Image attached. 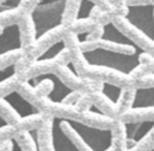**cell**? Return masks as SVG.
Returning <instances> with one entry per match:
<instances>
[{"mask_svg": "<svg viewBox=\"0 0 154 151\" xmlns=\"http://www.w3.org/2000/svg\"><path fill=\"white\" fill-rule=\"evenodd\" d=\"M80 56L89 67L111 70L128 77L142 66L140 58L143 56H151V54L144 48L138 51H122L97 45L82 49Z\"/></svg>", "mask_w": 154, "mask_h": 151, "instance_id": "1", "label": "cell"}, {"mask_svg": "<svg viewBox=\"0 0 154 151\" xmlns=\"http://www.w3.org/2000/svg\"><path fill=\"white\" fill-rule=\"evenodd\" d=\"M66 126L88 151H110L113 146V131L93 126L69 116H62Z\"/></svg>", "mask_w": 154, "mask_h": 151, "instance_id": "2", "label": "cell"}, {"mask_svg": "<svg viewBox=\"0 0 154 151\" xmlns=\"http://www.w3.org/2000/svg\"><path fill=\"white\" fill-rule=\"evenodd\" d=\"M66 2L67 0H41L32 14L37 40L47 32L63 25Z\"/></svg>", "mask_w": 154, "mask_h": 151, "instance_id": "3", "label": "cell"}, {"mask_svg": "<svg viewBox=\"0 0 154 151\" xmlns=\"http://www.w3.org/2000/svg\"><path fill=\"white\" fill-rule=\"evenodd\" d=\"M22 83L32 91H36L40 84L48 83L47 85L51 86V89L47 91L45 98L53 104H63L66 102L67 99L77 92L55 72H47L32 76L23 80Z\"/></svg>", "mask_w": 154, "mask_h": 151, "instance_id": "4", "label": "cell"}, {"mask_svg": "<svg viewBox=\"0 0 154 151\" xmlns=\"http://www.w3.org/2000/svg\"><path fill=\"white\" fill-rule=\"evenodd\" d=\"M124 20L154 44V4L132 3L126 6Z\"/></svg>", "mask_w": 154, "mask_h": 151, "instance_id": "5", "label": "cell"}, {"mask_svg": "<svg viewBox=\"0 0 154 151\" xmlns=\"http://www.w3.org/2000/svg\"><path fill=\"white\" fill-rule=\"evenodd\" d=\"M154 132V119L126 121L123 123V133L127 151H134Z\"/></svg>", "mask_w": 154, "mask_h": 151, "instance_id": "6", "label": "cell"}, {"mask_svg": "<svg viewBox=\"0 0 154 151\" xmlns=\"http://www.w3.org/2000/svg\"><path fill=\"white\" fill-rule=\"evenodd\" d=\"M0 102L12 109L20 120L36 118L41 114L40 109L31 102L19 88H14L0 96Z\"/></svg>", "mask_w": 154, "mask_h": 151, "instance_id": "7", "label": "cell"}, {"mask_svg": "<svg viewBox=\"0 0 154 151\" xmlns=\"http://www.w3.org/2000/svg\"><path fill=\"white\" fill-rule=\"evenodd\" d=\"M51 151H82L64 129L62 116H55L51 121Z\"/></svg>", "mask_w": 154, "mask_h": 151, "instance_id": "8", "label": "cell"}, {"mask_svg": "<svg viewBox=\"0 0 154 151\" xmlns=\"http://www.w3.org/2000/svg\"><path fill=\"white\" fill-rule=\"evenodd\" d=\"M99 41L120 45V46L131 49L132 51H138L143 49V47L140 46L133 39L126 35L123 31H121L112 20L107 21L102 25V33L99 37Z\"/></svg>", "mask_w": 154, "mask_h": 151, "instance_id": "9", "label": "cell"}, {"mask_svg": "<svg viewBox=\"0 0 154 151\" xmlns=\"http://www.w3.org/2000/svg\"><path fill=\"white\" fill-rule=\"evenodd\" d=\"M23 51V43L19 24L4 26L0 32V59Z\"/></svg>", "mask_w": 154, "mask_h": 151, "instance_id": "10", "label": "cell"}, {"mask_svg": "<svg viewBox=\"0 0 154 151\" xmlns=\"http://www.w3.org/2000/svg\"><path fill=\"white\" fill-rule=\"evenodd\" d=\"M149 75L154 78V70ZM151 109H154V84L135 88L129 105V110L145 111Z\"/></svg>", "mask_w": 154, "mask_h": 151, "instance_id": "11", "label": "cell"}, {"mask_svg": "<svg viewBox=\"0 0 154 151\" xmlns=\"http://www.w3.org/2000/svg\"><path fill=\"white\" fill-rule=\"evenodd\" d=\"M20 32H21V38H22L23 43V51L32 47L36 43L37 36H36V29H35V23L32 20V15L26 16L20 23Z\"/></svg>", "mask_w": 154, "mask_h": 151, "instance_id": "12", "label": "cell"}, {"mask_svg": "<svg viewBox=\"0 0 154 151\" xmlns=\"http://www.w3.org/2000/svg\"><path fill=\"white\" fill-rule=\"evenodd\" d=\"M102 94L111 103L112 105H119L124 97V88L114 83L103 81L101 85Z\"/></svg>", "mask_w": 154, "mask_h": 151, "instance_id": "13", "label": "cell"}, {"mask_svg": "<svg viewBox=\"0 0 154 151\" xmlns=\"http://www.w3.org/2000/svg\"><path fill=\"white\" fill-rule=\"evenodd\" d=\"M97 8V4L93 0H80L79 8H78L77 16L73 23L84 22L88 21L91 18L93 11Z\"/></svg>", "mask_w": 154, "mask_h": 151, "instance_id": "14", "label": "cell"}, {"mask_svg": "<svg viewBox=\"0 0 154 151\" xmlns=\"http://www.w3.org/2000/svg\"><path fill=\"white\" fill-rule=\"evenodd\" d=\"M26 16L18 8L0 13V26L4 27L12 24H19Z\"/></svg>", "mask_w": 154, "mask_h": 151, "instance_id": "15", "label": "cell"}, {"mask_svg": "<svg viewBox=\"0 0 154 151\" xmlns=\"http://www.w3.org/2000/svg\"><path fill=\"white\" fill-rule=\"evenodd\" d=\"M17 62V61H16ZM16 62L10 64V65L5 66L4 68L0 69V86L6 81L13 79V78L17 77V69H16Z\"/></svg>", "mask_w": 154, "mask_h": 151, "instance_id": "16", "label": "cell"}, {"mask_svg": "<svg viewBox=\"0 0 154 151\" xmlns=\"http://www.w3.org/2000/svg\"><path fill=\"white\" fill-rule=\"evenodd\" d=\"M40 1L41 0H21L19 4V10L24 14V16L32 15L39 5Z\"/></svg>", "mask_w": 154, "mask_h": 151, "instance_id": "17", "label": "cell"}, {"mask_svg": "<svg viewBox=\"0 0 154 151\" xmlns=\"http://www.w3.org/2000/svg\"><path fill=\"white\" fill-rule=\"evenodd\" d=\"M26 134L29 137L34 151H42L40 145V139H39V130L38 128H31L26 131Z\"/></svg>", "mask_w": 154, "mask_h": 151, "instance_id": "18", "label": "cell"}, {"mask_svg": "<svg viewBox=\"0 0 154 151\" xmlns=\"http://www.w3.org/2000/svg\"><path fill=\"white\" fill-rule=\"evenodd\" d=\"M21 0H5L0 3V13L6 12L10 10H15L19 8Z\"/></svg>", "mask_w": 154, "mask_h": 151, "instance_id": "19", "label": "cell"}, {"mask_svg": "<svg viewBox=\"0 0 154 151\" xmlns=\"http://www.w3.org/2000/svg\"><path fill=\"white\" fill-rule=\"evenodd\" d=\"M6 142L8 143V149H10V151H23L22 146H21V144L19 143V141L16 137H8Z\"/></svg>", "mask_w": 154, "mask_h": 151, "instance_id": "20", "label": "cell"}, {"mask_svg": "<svg viewBox=\"0 0 154 151\" xmlns=\"http://www.w3.org/2000/svg\"><path fill=\"white\" fill-rule=\"evenodd\" d=\"M88 111L91 112L92 114H94V116H97V114H100V116H104L103 111L100 110V108H97V106L94 104H91L89 107H88Z\"/></svg>", "mask_w": 154, "mask_h": 151, "instance_id": "21", "label": "cell"}, {"mask_svg": "<svg viewBox=\"0 0 154 151\" xmlns=\"http://www.w3.org/2000/svg\"><path fill=\"white\" fill-rule=\"evenodd\" d=\"M10 126H11V124L8 123V121H6L5 119H4V116L0 113V131L5 128H8Z\"/></svg>", "mask_w": 154, "mask_h": 151, "instance_id": "22", "label": "cell"}, {"mask_svg": "<svg viewBox=\"0 0 154 151\" xmlns=\"http://www.w3.org/2000/svg\"><path fill=\"white\" fill-rule=\"evenodd\" d=\"M147 151H154V147H151V148H149Z\"/></svg>", "mask_w": 154, "mask_h": 151, "instance_id": "23", "label": "cell"}, {"mask_svg": "<svg viewBox=\"0 0 154 151\" xmlns=\"http://www.w3.org/2000/svg\"><path fill=\"white\" fill-rule=\"evenodd\" d=\"M3 1H5V0H0V3H1V2H3Z\"/></svg>", "mask_w": 154, "mask_h": 151, "instance_id": "24", "label": "cell"}]
</instances>
